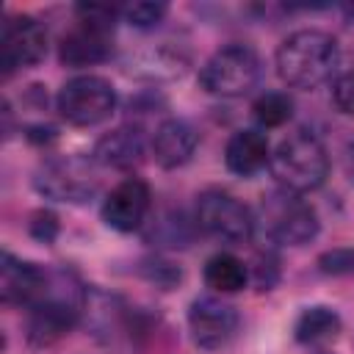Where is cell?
I'll return each mask as SVG.
<instances>
[{"label": "cell", "mask_w": 354, "mask_h": 354, "mask_svg": "<svg viewBox=\"0 0 354 354\" xmlns=\"http://www.w3.org/2000/svg\"><path fill=\"white\" fill-rule=\"evenodd\" d=\"M86 299H88V288L77 279L75 271L50 268L44 293L28 307V321H25L28 343L44 348L61 340L83 318Z\"/></svg>", "instance_id": "obj_1"}, {"label": "cell", "mask_w": 354, "mask_h": 354, "mask_svg": "<svg viewBox=\"0 0 354 354\" xmlns=\"http://www.w3.org/2000/svg\"><path fill=\"white\" fill-rule=\"evenodd\" d=\"M274 66L282 83L310 91L335 77L340 66V44L326 30L301 28L282 39L274 55Z\"/></svg>", "instance_id": "obj_2"}, {"label": "cell", "mask_w": 354, "mask_h": 354, "mask_svg": "<svg viewBox=\"0 0 354 354\" xmlns=\"http://www.w3.org/2000/svg\"><path fill=\"white\" fill-rule=\"evenodd\" d=\"M271 174L288 191L307 194L326 183L329 174V152L324 141L313 130H293L271 149Z\"/></svg>", "instance_id": "obj_3"}, {"label": "cell", "mask_w": 354, "mask_h": 354, "mask_svg": "<svg viewBox=\"0 0 354 354\" xmlns=\"http://www.w3.org/2000/svg\"><path fill=\"white\" fill-rule=\"evenodd\" d=\"M254 218L260 221L266 238L282 246H304L321 230L315 207L301 194L288 191L282 185L260 196V207Z\"/></svg>", "instance_id": "obj_4"}, {"label": "cell", "mask_w": 354, "mask_h": 354, "mask_svg": "<svg viewBox=\"0 0 354 354\" xmlns=\"http://www.w3.org/2000/svg\"><path fill=\"white\" fill-rule=\"evenodd\" d=\"M263 77V58L252 44L232 41L218 47L202 66H199V86L213 97H243L249 94Z\"/></svg>", "instance_id": "obj_5"}, {"label": "cell", "mask_w": 354, "mask_h": 354, "mask_svg": "<svg viewBox=\"0 0 354 354\" xmlns=\"http://www.w3.org/2000/svg\"><path fill=\"white\" fill-rule=\"evenodd\" d=\"M194 221L205 235H210L218 243H230V246L249 243L257 227L252 207L243 205L235 194L221 191V188H210L199 194Z\"/></svg>", "instance_id": "obj_6"}, {"label": "cell", "mask_w": 354, "mask_h": 354, "mask_svg": "<svg viewBox=\"0 0 354 354\" xmlns=\"http://www.w3.org/2000/svg\"><path fill=\"white\" fill-rule=\"evenodd\" d=\"M55 108L66 124L94 127L116 111V88L100 75H77L58 88Z\"/></svg>", "instance_id": "obj_7"}, {"label": "cell", "mask_w": 354, "mask_h": 354, "mask_svg": "<svg viewBox=\"0 0 354 354\" xmlns=\"http://www.w3.org/2000/svg\"><path fill=\"white\" fill-rule=\"evenodd\" d=\"M33 185L53 202L83 205L97 194V174L83 158H53L36 171Z\"/></svg>", "instance_id": "obj_8"}, {"label": "cell", "mask_w": 354, "mask_h": 354, "mask_svg": "<svg viewBox=\"0 0 354 354\" xmlns=\"http://www.w3.org/2000/svg\"><path fill=\"white\" fill-rule=\"evenodd\" d=\"M47 55V28L30 14H14L3 22L0 33V66L3 75L36 66Z\"/></svg>", "instance_id": "obj_9"}, {"label": "cell", "mask_w": 354, "mask_h": 354, "mask_svg": "<svg viewBox=\"0 0 354 354\" xmlns=\"http://www.w3.org/2000/svg\"><path fill=\"white\" fill-rule=\"evenodd\" d=\"M241 329V315L238 310L218 299V296H199L188 307V332L191 340L205 348V351H218L227 348Z\"/></svg>", "instance_id": "obj_10"}, {"label": "cell", "mask_w": 354, "mask_h": 354, "mask_svg": "<svg viewBox=\"0 0 354 354\" xmlns=\"http://www.w3.org/2000/svg\"><path fill=\"white\" fill-rule=\"evenodd\" d=\"M152 207V191L141 177H124L102 199V221L116 232L141 230Z\"/></svg>", "instance_id": "obj_11"}, {"label": "cell", "mask_w": 354, "mask_h": 354, "mask_svg": "<svg viewBox=\"0 0 354 354\" xmlns=\"http://www.w3.org/2000/svg\"><path fill=\"white\" fill-rule=\"evenodd\" d=\"M111 33L113 25L77 19L72 30H66L58 41V58L64 66H94L111 55Z\"/></svg>", "instance_id": "obj_12"}, {"label": "cell", "mask_w": 354, "mask_h": 354, "mask_svg": "<svg viewBox=\"0 0 354 354\" xmlns=\"http://www.w3.org/2000/svg\"><path fill=\"white\" fill-rule=\"evenodd\" d=\"M50 279V268L22 260L11 252H3V263H0V293L6 304L14 307H30L47 288Z\"/></svg>", "instance_id": "obj_13"}, {"label": "cell", "mask_w": 354, "mask_h": 354, "mask_svg": "<svg viewBox=\"0 0 354 354\" xmlns=\"http://www.w3.org/2000/svg\"><path fill=\"white\" fill-rule=\"evenodd\" d=\"M196 144H199V133L194 130V124L185 119L169 116L155 127L149 149L160 169H180L194 158Z\"/></svg>", "instance_id": "obj_14"}, {"label": "cell", "mask_w": 354, "mask_h": 354, "mask_svg": "<svg viewBox=\"0 0 354 354\" xmlns=\"http://www.w3.org/2000/svg\"><path fill=\"white\" fill-rule=\"evenodd\" d=\"M144 152H147L144 133L133 124H122L97 138L91 160L108 169H133L144 160Z\"/></svg>", "instance_id": "obj_15"}, {"label": "cell", "mask_w": 354, "mask_h": 354, "mask_svg": "<svg viewBox=\"0 0 354 354\" xmlns=\"http://www.w3.org/2000/svg\"><path fill=\"white\" fill-rule=\"evenodd\" d=\"M268 160H271L268 138H266V133H260L254 127H246V130L232 133L230 141H227V147H224V163L238 177L257 174L260 169L268 166Z\"/></svg>", "instance_id": "obj_16"}, {"label": "cell", "mask_w": 354, "mask_h": 354, "mask_svg": "<svg viewBox=\"0 0 354 354\" xmlns=\"http://www.w3.org/2000/svg\"><path fill=\"white\" fill-rule=\"evenodd\" d=\"M188 64H191V58L185 50L163 41V44H155L149 50L136 53L127 61V72L133 77H141V80H174L180 75H185Z\"/></svg>", "instance_id": "obj_17"}, {"label": "cell", "mask_w": 354, "mask_h": 354, "mask_svg": "<svg viewBox=\"0 0 354 354\" xmlns=\"http://www.w3.org/2000/svg\"><path fill=\"white\" fill-rule=\"evenodd\" d=\"M343 329V318L335 307L313 304L304 307L293 321V337L301 346H324L332 343Z\"/></svg>", "instance_id": "obj_18"}, {"label": "cell", "mask_w": 354, "mask_h": 354, "mask_svg": "<svg viewBox=\"0 0 354 354\" xmlns=\"http://www.w3.org/2000/svg\"><path fill=\"white\" fill-rule=\"evenodd\" d=\"M249 282V268L241 257L230 252H218L205 263V285L221 296L243 290Z\"/></svg>", "instance_id": "obj_19"}, {"label": "cell", "mask_w": 354, "mask_h": 354, "mask_svg": "<svg viewBox=\"0 0 354 354\" xmlns=\"http://www.w3.org/2000/svg\"><path fill=\"white\" fill-rule=\"evenodd\" d=\"M252 113L260 127H282L293 116V100L285 91H266L254 100Z\"/></svg>", "instance_id": "obj_20"}, {"label": "cell", "mask_w": 354, "mask_h": 354, "mask_svg": "<svg viewBox=\"0 0 354 354\" xmlns=\"http://www.w3.org/2000/svg\"><path fill=\"white\" fill-rule=\"evenodd\" d=\"M149 241L163 243V246H188L191 241V224L183 218V213H166L152 224Z\"/></svg>", "instance_id": "obj_21"}, {"label": "cell", "mask_w": 354, "mask_h": 354, "mask_svg": "<svg viewBox=\"0 0 354 354\" xmlns=\"http://www.w3.org/2000/svg\"><path fill=\"white\" fill-rule=\"evenodd\" d=\"M318 271L326 277H354V246H335L318 254Z\"/></svg>", "instance_id": "obj_22"}, {"label": "cell", "mask_w": 354, "mask_h": 354, "mask_svg": "<svg viewBox=\"0 0 354 354\" xmlns=\"http://www.w3.org/2000/svg\"><path fill=\"white\" fill-rule=\"evenodd\" d=\"M169 14V6L166 3H133V6H124L122 8V17L127 25L133 28H155L158 22H163V17Z\"/></svg>", "instance_id": "obj_23"}, {"label": "cell", "mask_w": 354, "mask_h": 354, "mask_svg": "<svg viewBox=\"0 0 354 354\" xmlns=\"http://www.w3.org/2000/svg\"><path fill=\"white\" fill-rule=\"evenodd\" d=\"M332 102L343 116H354V69L332 80Z\"/></svg>", "instance_id": "obj_24"}, {"label": "cell", "mask_w": 354, "mask_h": 354, "mask_svg": "<svg viewBox=\"0 0 354 354\" xmlns=\"http://www.w3.org/2000/svg\"><path fill=\"white\" fill-rule=\"evenodd\" d=\"M144 274H147L149 282H155V285L163 288V290L174 288V285L183 279V271H180L174 263H166V260H152V263H147V266H144Z\"/></svg>", "instance_id": "obj_25"}, {"label": "cell", "mask_w": 354, "mask_h": 354, "mask_svg": "<svg viewBox=\"0 0 354 354\" xmlns=\"http://www.w3.org/2000/svg\"><path fill=\"white\" fill-rule=\"evenodd\" d=\"M252 277H254V285L260 290H271L279 279V266H277V257L274 254H257L254 260V268H252Z\"/></svg>", "instance_id": "obj_26"}, {"label": "cell", "mask_w": 354, "mask_h": 354, "mask_svg": "<svg viewBox=\"0 0 354 354\" xmlns=\"http://www.w3.org/2000/svg\"><path fill=\"white\" fill-rule=\"evenodd\" d=\"M30 232H33L39 241L50 243V241L58 235V221H55V216H53V213H47V210H39V213H33V221H30Z\"/></svg>", "instance_id": "obj_27"}, {"label": "cell", "mask_w": 354, "mask_h": 354, "mask_svg": "<svg viewBox=\"0 0 354 354\" xmlns=\"http://www.w3.org/2000/svg\"><path fill=\"white\" fill-rule=\"evenodd\" d=\"M346 169H348V177L354 180V144H351L348 152H346Z\"/></svg>", "instance_id": "obj_28"}, {"label": "cell", "mask_w": 354, "mask_h": 354, "mask_svg": "<svg viewBox=\"0 0 354 354\" xmlns=\"http://www.w3.org/2000/svg\"><path fill=\"white\" fill-rule=\"evenodd\" d=\"M343 14H346L348 22H354V6H343Z\"/></svg>", "instance_id": "obj_29"}, {"label": "cell", "mask_w": 354, "mask_h": 354, "mask_svg": "<svg viewBox=\"0 0 354 354\" xmlns=\"http://www.w3.org/2000/svg\"><path fill=\"white\" fill-rule=\"evenodd\" d=\"M318 354H332V351H318Z\"/></svg>", "instance_id": "obj_30"}]
</instances>
